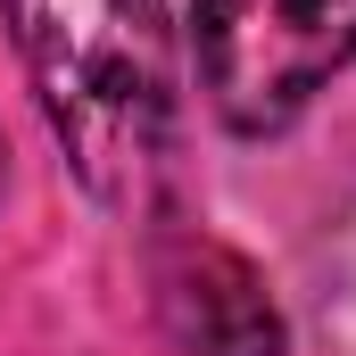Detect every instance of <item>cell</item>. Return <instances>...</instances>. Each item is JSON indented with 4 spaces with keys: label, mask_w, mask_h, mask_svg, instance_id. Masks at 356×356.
Masks as SVG:
<instances>
[{
    "label": "cell",
    "mask_w": 356,
    "mask_h": 356,
    "mask_svg": "<svg viewBox=\"0 0 356 356\" xmlns=\"http://www.w3.org/2000/svg\"><path fill=\"white\" fill-rule=\"evenodd\" d=\"M8 25L75 175L108 207H149L166 166V8L158 0H8Z\"/></svg>",
    "instance_id": "obj_1"
},
{
    "label": "cell",
    "mask_w": 356,
    "mask_h": 356,
    "mask_svg": "<svg viewBox=\"0 0 356 356\" xmlns=\"http://www.w3.org/2000/svg\"><path fill=\"white\" fill-rule=\"evenodd\" d=\"M199 75L224 124L282 133L356 58V0H199Z\"/></svg>",
    "instance_id": "obj_2"
},
{
    "label": "cell",
    "mask_w": 356,
    "mask_h": 356,
    "mask_svg": "<svg viewBox=\"0 0 356 356\" xmlns=\"http://www.w3.org/2000/svg\"><path fill=\"white\" fill-rule=\"evenodd\" d=\"M158 315L191 356H282V315L266 282L224 241H175L158 257Z\"/></svg>",
    "instance_id": "obj_3"
}]
</instances>
